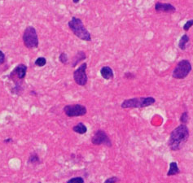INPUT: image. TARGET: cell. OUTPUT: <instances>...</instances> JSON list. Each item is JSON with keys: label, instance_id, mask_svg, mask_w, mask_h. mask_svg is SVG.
Here are the masks:
<instances>
[{"label": "cell", "instance_id": "obj_26", "mask_svg": "<svg viewBox=\"0 0 193 183\" xmlns=\"http://www.w3.org/2000/svg\"><path fill=\"white\" fill-rule=\"evenodd\" d=\"M5 143H9V142H13V140L12 139V138H7V139H5L4 141Z\"/></svg>", "mask_w": 193, "mask_h": 183}, {"label": "cell", "instance_id": "obj_2", "mask_svg": "<svg viewBox=\"0 0 193 183\" xmlns=\"http://www.w3.org/2000/svg\"><path fill=\"white\" fill-rule=\"evenodd\" d=\"M69 30L77 38H78L82 41L90 42L91 41V35L87 29L86 28L82 20L78 17H73L71 20L68 23Z\"/></svg>", "mask_w": 193, "mask_h": 183}, {"label": "cell", "instance_id": "obj_12", "mask_svg": "<svg viewBox=\"0 0 193 183\" xmlns=\"http://www.w3.org/2000/svg\"><path fill=\"white\" fill-rule=\"evenodd\" d=\"M86 58V55L85 51H79L76 53V55L73 57L72 60H71V67L75 68L76 66L79 63L82 62V60H84Z\"/></svg>", "mask_w": 193, "mask_h": 183}, {"label": "cell", "instance_id": "obj_3", "mask_svg": "<svg viewBox=\"0 0 193 183\" xmlns=\"http://www.w3.org/2000/svg\"><path fill=\"white\" fill-rule=\"evenodd\" d=\"M156 99L153 97H137L125 99L121 103V108H146L148 106H152L155 103Z\"/></svg>", "mask_w": 193, "mask_h": 183}, {"label": "cell", "instance_id": "obj_28", "mask_svg": "<svg viewBox=\"0 0 193 183\" xmlns=\"http://www.w3.org/2000/svg\"><path fill=\"white\" fill-rule=\"evenodd\" d=\"M79 2H80L79 0H73V4H78Z\"/></svg>", "mask_w": 193, "mask_h": 183}, {"label": "cell", "instance_id": "obj_1", "mask_svg": "<svg viewBox=\"0 0 193 183\" xmlns=\"http://www.w3.org/2000/svg\"><path fill=\"white\" fill-rule=\"evenodd\" d=\"M189 137V130L186 124H180L170 134L168 146L172 150H180Z\"/></svg>", "mask_w": 193, "mask_h": 183}, {"label": "cell", "instance_id": "obj_17", "mask_svg": "<svg viewBox=\"0 0 193 183\" xmlns=\"http://www.w3.org/2000/svg\"><path fill=\"white\" fill-rule=\"evenodd\" d=\"M34 64L38 67L42 68L43 66H45L46 64V59L45 57H38L35 59L34 61Z\"/></svg>", "mask_w": 193, "mask_h": 183}, {"label": "cell", "instance_id": "obj_15", "mask_svg": "<svg viewBox=\"0 0 193 183\" xmlns=\"http://www.w3.org/2000/svg\"><path fill=\"white\" fill-rule=\"evenodd\" d=\"M179 173V169L178 167L176 162H171L170 163V169L167 173V176H172V175H176Z\"/></svg>", "mask_w": 193, "mask_h": 183}, {"label": "cell", "instance_id": "obj_21", "mask_svg": "<svg viewBox=\"0 0 193 183\" xmlns=\"http://www.w3.org/2000/svg\"><path fill=\"white\" fill-rule=\"evenodd\" d=\"M67 183H84V180L82 177L78 176V177H73V178L69 179Z\"/></svg>", "mask_w": 193, "mask_h": 183}, {"label": "cell", "instance_id": "obj_7", "mask_svg": "<svg viewBox=\"0 0 193 183\" xmlns=\"http://www.w3.org/2000/svg\"><path fill=\"white\" fill-rule=\"evenodd\" d=\"M63 111L67 116L74 117V116H82L86 115L87 112V109L84 105L76 103V104L66 105L63 108Z\"/></svg>", "mask_w": 193, "mask_h": 183}, {"label": "cell", "instance_id": "obj_6", "mask_svg": "<svg viewBox=\"0 0 193 183\" xmlns=\"http://www.w3.org/2000/svg\"><path fill=\"white\" fill-rule=\"evenodd\" d=\"M27 66L24 64H19L15 67V69L11 72L8 75V78L12 81L15 84V86H22L24 79L26 76Z\"/></svg>", "mask_w": 193, "mask_h": 183}, {"label": "cell", "instance_id": "obj_19", "mask_svg": "<svg viewBox=\"0 0 193 183\" xmlns=\"http://www.w3.org/2000/svg\"><path fill=\"white\" fill-rule=\"evenodd\" d=\"M24 91L23 86H14L13 88L11 90V93L12 95H21Z\"/></svg>", "mask_w": 193, "mask_h": 183}, {"label": "cell", "instance_id": "obj_23", "mask_svg": "<svg viewBox=\"0 0 193 183\" xmlns=\"http://www.w3.org/2000/svg\"><path fill=\"white\" fill-rule=\"evenodd\" d=\"M5 61H6V56H5L4 51L0 50V65L4 64Z\"/></svg>", "mask_w": 193, "mask_h": 183}, {"label": "cell", "instance_id": "obj_13", "mask_svg": "<svg viewBox=\"0 0 193 183\" xmlns=\"http://www.w3.org/2000/svg\"><path fill=\"white\" fill-rule=\"evenodd\" d=\"M73 130L79 134H84L87 132V127L82 122H79L73 127Z\"/></svg>", "mask_w": 193, "mask_h": 183}, {"label": "cell", "instance_id": "obj_10", "mask_svg": "<svg viewBox=\"0 0 193 183\" xmlns=\"http://www.w3.org/2000/svg\"><path fill=\"white\" fill-rule=\"evenodd\" d=\"M155 10L157 12H166V13H173L176 12V7L171 4L167 3H160L157 2L155 4Z\"/></svg>", "mask_w": 193, "mask_h": 183}, {"label": "cell", "instance_id": "obj_22", "mask_svg": "<svg viewBox=\"0 0 193 183\" xmlns=\"http://www.w3.org/2000/svg\"><path fill=\"white\" fill-rule=\"evenodd\" d=\"M192 26H193V19L187 20L186 23L184 24V25H183V30L186 32V31H188V30L191 29V27Z\"/></svg>", "mask_w": 193, "mask_h": 183}, {"label": "cell", "instance_id": "obj_27", "mask_svg": "<svg viewBox=\"0 0 193 183\" xmlns=\"http://www.w3.org/2000/svg\"><path fill=\"white\" fill-rule=\"evenodd\" d=\"M30 94H31V95H34V96H37V95H38V94L36 93V91H34V90H31V91H30Z\"/></svg>", "mask_w": 193, "mask_h": 183}, {"label": "cell", "instance_id": "obj_18", "mask_svg": "<svg viewBox=\"0 0 193 183\" xmlns=\"http://www.w3.org/2000/svg\"><path fill=\"white\" fill-rule=\"evenodd\" d=\"M59 62L63 64H67L69 63V57L66 52H61L59 56Z\"/></svg>", "mask_w": 193, "mask_h": 183}, {"label": "cell", "instance_id": "obj_14", "mask_svg": "<svg viewBox=\"0 0 193 183\" xmlns=\"http://www.w3.org/2000/svg\"><path fill=\"white\" fill-rule=\"evenodd\" d=\"M190 38L188 35L186 34H183V36L181 37L179 42H178V47L180 50L182 51H185L186 48V44L189 43Z\"/></svg>", "mask_w": 193, "mask_h": 183}, {"label": "cell", "instance_id": "obj_4", "mask_svg": "<svg viewBox=\"0 0 193 183\" xmlns=\"http://www.w3.org/2000/svg\"><path fill=\"white\" fill-rule=\"evenodd\" d=\"M22 39H23L24 45L28 49H36L39 44L36 29L31 25L27 26L25 30H24Z\"/></svg>", "mask_w": 193, "mask_h": 183}, {"label": "cell", "instance_id": "obj_11", "mask_svg": "<svg viewBox=\"0 0 193 183\" xmlns=\"http://www.w3.org/2000/svg\"><path fill=\"white\" fill-rule=\"evenodd\" d=\"M100 75L105 80H112L114 78V72L111 67L104 66L100 69Z\"/></svg>", "mask_w": 193, "mask_h": 183}, {"label": "cell", "instance_id": "obj_25", "mask_svg": "<svg viewBox=\"0 0 193 183\" xmlns=\"http://www.w3.org/2000/svg\"><path fill=\"white\" fill-rule=\"evenodd\" d=\"M118 181V178L117 176H112L106 180L104 183H116Z\"/></svg>", "mask_w": 193, "mask_h": 183}, {"label": "cell", "instance_id": "obj_9", "mask_svg": "<svg viewBox=\"0 0 193 183\" xmlns=\"http://www.w3.org/2000/svg\"><path fill=\"white\" fill-rule=\"evenodd\" d=\"M91 142L94 145H102V144H104V145H106L108 147H111L112 146L111 140L109 139L108 134L102 129H99V130L95 132L94 136L92 137Z\"/></svg>", "mask_w": 193, "mask_h": 183}, {"label": "cell", "instance_id": "obj_20", "mask_svg": "<svg viewBox=\"0 0 193 183\" xmlns=\"http://www.w3.org/2000/svg\"><path fill=\"white\" fill-rule=\"evenodd\" d=\"M189 121V115H188V112L187 111H184L182 113L181 116H180V121L182 124H186L187 122Z\"/></svg>", "mask_w": 193, "mask_h": 183}, {"label": "cell", "instance_id": "obj_8", "mask_svg": "<svg viewBox=\"0 0 193 183\" xmlns=\"http://www.w3.org/2000/svg\"><path fill=\"white\" fill-rule=\"evenodd\" d=\"M86 69H87V64L82 63L78 69L73 72V80L80 86H85L88 82V77L86 74Z\"/></svg>", "mask_w": 193, "mask_h": 183}, {"label": "cell", "instance_id": "obj_16", "mask_svg": "<svg viewBox=\"0 0 193 183\" xmlns=\"http://www.w3.org/2000/svg\"><path fill=\"white\" fill-rule=\"evenodd\" d=\"M39 156H38V154L35 153V152H33L30 156L29 157V160H28V162L30 163H33V164H37V163H39Z\"/></svg>", "mask_w": 193, "mask_h": 183}, {"label": "cell", "instance_id": "obj_24", "mask_svg": "<svg viewBox=\"0 0 193 183\" xmlns=\"http://www.w3.org/2000/svg\"><path fill=\"white\" fill-rule=\"evenodd\" d=\"M124 77L128 80H133V79L135 77V75H134L133 72H126L125 73Z\"/></svg>", "mask_w": 193, "mask_h": 183}, {"label": "cell", "instance_id": "obj_5", "mask_svg": "<svg viewBox=\"0 0 193 183\" xmlns=\"http://www.w3.org/2000/svg\"><path fill=\"white\" fill-rule=\"evenodd\" d=\"M192 67L187 59H182L177 64L176 67L174 68L172 72V77L174 79L181 80V79L186 78L192 71Z\"/></svg>", "mask_w": 193, "mask_h": 183}]
</instances>
